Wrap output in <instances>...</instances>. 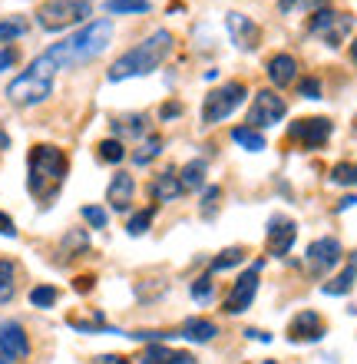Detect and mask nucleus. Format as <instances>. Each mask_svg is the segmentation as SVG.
<instances>
[{
    "mask_svg": "<svg viewBox=\"0 0 357 364\" xmlns=\"http://www.w3.org/2000/svg\"><path fill=\"white\" fill-rule=\"evenodd\" d=\"M113 43V23L109 20H93L83 30H77L73 37L60 40L47 50V57L53 60L57 70H70V67H83L89 60H97L103 50Z\"/></svg>",
    "mask_w": 357,
    "mask_h": 364,
    "instance_id": "nucleus-1",
    "label": "nucleus"
},
{
    "mask_svg": "<svg viewBox=\"0 0 357 364\" xmlns=\"http://www.w3.org/2000/svg\"><path fill=\"white\" fill-rule=\"evenodd\" d=\"M169 50H172V33L169 30H155L153 37H145L133 50H126L123 57L109 67V80L119 83V80H129V77H145V73L159 70V63L169 57Z\"/></svg>",
    "mask_w": 357,
    "mask_h": 364,
    "instance_id": "nucleus-2",
    "label": "nucleus"
},
{
    "mask_svg": "<svg viewBox=\"0 0 357 364\" xmlns=\"http://www.w3.org/2000/svg\"><path fill=\"white\" fill-rule=\"evenodd\" d=\"M67 176V156L57 146H33L30 153V192L40 199H50Z\"/></svg>",
    "mask_w": 357,
    "mask_h": 364,
    "instance_id": "nucleus-3",
    "label": "nucleus"
},
{
    "mask_svg": "<svg viewBox=\"0 0 357 364\" xmlns=\"http://www.w3.org/2000/svg\"><path fill=\"white\" fill-rule=\"evenodd\" d=\"M245 96H248V90H245V83H238V80L215 87L202 103V123H222V119H229V116L245 103Z\"/></svg>",
    "mask_w": 357,
    "mask_h": 364,
    "instance_id": "nucleus-4",
    "label": "nucleus"
},
{
    "mask_svg": "<svg viewBox=\"0 0 357 364\" xmlns=\"http://www.w3.org/2000/svg\"><path fill=\"white\" fill-rule=\"evenodd\" d=\"M89 17V0H47L37 10V23L43 30H67L70 23Z\"/></svg>",
    "mask_w": 357,
    "mask_h": 364,
    "instance_id": "nucleus-5",
    "label": "nucleus"
},
{
    "mask_svg": "<svg viewBox=\"0 0 357 364\" xmlns=\"http://www.w3.org/2000/svg\"><path fill=\"white\" fill-rule=\"evenodd\" d=\"M351 27H354V20L348 14H338V10H314V17H311L308 30L314 33L318 40H324L328 47H341L344 40H348Z\"/></svg>",
    "mask_w": 357,
    "mask_h": 364,
    "instance_id": "nucleus-6",
    "label": "nucleus"
},
{
    "mask_svg": "<svg viewBox=\"0 0 357 364\" xmlns=\"http://www.w3.org/2000/svg\"><path fill=\"white\" fill-rule=\"evenodd\" d=\"M285 113H288V106H285V100H281L275 90H258V93H255V103H251V109H248V126L251 129H268V126L281 123Z\"/></svg>",
    "mask_w": 357,
    "mask_h": 364,
    "instance_id": "nucleus-7",
    "label": "nucleus"
},
{
    "mask_svg": "<svg viewBox=\"0 0 357 364\" xmlns=\"http://www.w3.org/2000/svg\"><path fill=\"white\" fill-rule=\"evenodd\" d=\"M53 93V80L47 77H37V73H20L13 83L7 87V100L17 106H33V103H43L47 96Z\"/></svg>",
    "mask_w": 357,
    "mask_h": 364,
    "instance_id": "nucleus-8",
    "label": "nucleus"
},
{
    "mask_svg": "<svg viewBox=\"0 0 357 364\" xmlns=\"http://www.w3.org/2000/svg\"><path fill=\"white\" fill-rule=\"evenodd\" d=\"M331 119H324V116H311V119H298V123H291V139L295 143H301L304 149H318V146H324L331 139Z\"/></svg>",
    "mask_w": 357,
    "mask_h": 364,
    "instance_id": "nucleus-9",
    "label": "nucleus"
},
{
    "mask_svg": "<svg viewBox=\"0 0 357 364\" xmlns=\"http://www.w3.org/2000/svg\"><path fill=\"white\" fill-rule=\"evenodd\" d=\"M258 269H261V265L248 269L232 285V291L225 295V311H229V315H241V311H245V308L255 301V291H258Z\"/></svg>",
    "mask_w": 357,
    "mask_h": 364,
    "instance_id": "nucleus-10",
    "label": "nucleus"
},
{
    "mask_svg": "<svg viewBox=\"0 0 357 364\" xmlns=\"http://www.w3.org/2000/svg\"><path fill=\"white\" fill-rule=\"evenodd\" d=\"M0 355L7 361H20L30 355V338L20 321H0Z\"/></svg>",
    "mask_w": 357,
    "mask_h": 364,
    "instance_id": "nucleus-11",
    "label": "nucleus"
},
{
    "mask_svg": "<svg viewBox=\"0 0 357 364\" xmlns=\"http://www.w3.org/2000/svg\"><path fill=\"white\" fill-rule=\"evenodd\" d=\"M225 27H229V37H232V43L238 50H255L261 43V27L255 20L245 17V14H229Z\"/></svg>",
    "mask_w": 357,
    "mask_h": 364,
    "instance_id": "nucleus-12",
    "label": "nucleus"
},
{
    "mask_svg": "<svg viewBox=\"0 0 357 364\" xmlns=\"http://www.w3.org/2000/svg\"><path fill=\"white\" fill-rule=\"evenodd\" d=\"M341 262V242L338 239H318L308 245V269L328 272Z\"/></svg>",
    "mask_w": 357,
    "mask_h": 364,
    "instance_id": "nucleus-13",
    "label": "nucleus"
},
{
    "mask_svg": "<svg viewBox=\"0 0 357 364\" xmlns=\"http://www.w3.org/2000/svg\"><path fill=\"white\" fill-rule=\"evenodd\" d=\"M295 235H298V229H295V222H291L288 215H271V222H268V252L271 255H285V252L295 245Z\"/></svg>",
    "mask_w": 357,
    "mask_h": 364,
    "instance_id": "nucleus-14",
    "label": "nucleus"
},
{
    "mask_svg": "<svg viewBox=\"0 0 357 364\" xmlns=\"http://www.w3.org/2000/svg\"><path fill=\"white\" fill-rule=\"evenodd\" d=\"M288 338L291 341H321L324 338V318L318 311H301L288 325Z\"/></svg>",
    "mask_w": 357,
    "mask_h": 364,
    "instance_id": "nucleus-15",
    "label": "nucleus"
},
{
    "mask_svg": "<svg viewBox=\"0 0 357 364\" xmlns=\"http://www.w3.org/2000/svg\"><path fill=\"white\" fill-rule=\"evenodd\" d=\"M298 77V60L291 57V53H275L268 60V80L275 87H291Z\"/></svg>",
    "mask_w": 357,
    "mask_h": 364,
    "instance_id": "nucleus-16",
    "label": "nucleus"
},
{
    "mask_svg": "<svg viewBox=\"0 0 357 364\" xmlns=\"http://www.w3.org/2000/svg\"><path fill=\"white\" fill-rule=\"evenodd\" d=\"M133 192H136L133 176H129V173H116V176H113V182H109V189H106V199H109V205H113L116 212H123V209H129Z\"/></svg>",
    "mask_w": 357,
    "mask_h": 364,
    "instance_id": "nucleus-17",
    "label": "nucleus"
},
{
    "mask_svg": "<svg viewBox=\"0 0 357 364\" xmlns=\"http://www.w3.org/2000/svg\"><path fill=\"white\" fill-rule=\"evenodd\" d=\"M149 192H153L159 202H172L175 196H182V179L175 176V169H165V173H159V176L153 179Z\"/></svg>",
    "mask_w": 357,
    "mask_h": 364,
    "instance_id": "nucleus-18",
    "label": "nucleus"
},
{
    "mask_svg": "<svg viewBox=\"0 0 357 364\" xmlns=\"http://www.w3.org/2000/svg\"><path fill=\"white\" fill-rule=\"evenodd\" d=\"M143 364H199L189 351H169L163 345H153L143 355Z\"/></svg>",
    "mask_w": 357,
    "mask_h": 364,
    "instance_id": "nucleus-19",
    "label": "nucleus"
},
{
    "mask_svg": "<svg viewBox=\"0 0 357 364\" xmlns=\"http://www.w3.org/2000/svg\"><path fill=\"white\" fill-rule=\"evenodd\" d=\"M215 335H219V328L209 318H189L182 325V338H189V341H212Z\"/></svg>",
    "mask_w": 357,
    "mask_h": 364,
    "instance_id": "nucleus-20",
    "label": "nucleus"
},
{
    "mask_svg": "<svg viewBox=\"0 0 357 364\" xmlns=\"http://www.w3.org/2000/svg\"><path fill=\"white\" fill-rule=\"evenodd\" d=\"M17 291V265L10 259H0V305H7Z\"/></svg>",
    "mask_w": 357,
    "mask_h": 364,
    "instance_id": "nucleus-21",
    "label": "nucleus"
},
{
    "mask_svg": "<svg viewBox=\"0 0 357 364\" xmlns=\"http://www.w3.org/2000/svg\"><path fill=\"white\" fill-rule=\"evenodd\" d=\"M354 278H357V255L348 262V269L341 272L334 282H328V285H324V295H348L351 288H354Z\"/></svg>",
    "mask_w": 357,
    "mask_h": 364,
    "instance_id": "nucleus-22",
    "label": "nucleus"
},
{
    "mask_svg": "<svg viewBox=\"0 0 357 364\" xmlns=\"http://www.w3.org/2000/svg\"><path fill=\"white\" fill-rule=\"evenodd\" d=\"M232 139L238 146H245L248 153H261V149H265V136H261L258 129H251V126H235V129H232Z\"/></svg>",
    "mask_w": 357,
    "mask_h": 364,
    "instance_id": "nucleus-23",
    "label": "nucleus"
},
{
    "mask_svg": "<svg viewBox=\"0 0 357 364\" xmlns=\"http://www.w3.org/2000/svg\"><path fill=\"white\" fill-rule=\"evenodd\" d=\"M113 133H116V136H143L145 133V116L143 113L119 116L116 123H113Z\"/></svg>",
    "mask_w": 357,
    "mask_h": 364,
    "instance_id": "nucleus-24",
    "label": "nucleus"
},
{
    "mask_svg": "<svg viewBox=\"0 0 357 364\" xmlns=\"http://www.w3.org/2000/svg\"><path fill=\"white\" fill-rule=\"evenodd\" d=\"M179 179H182V189H202L205 163H202V159H192L189 166H182V173H179Z\"/></svg>",
    "mask_w": 357,
    "mask_h": 364,
    "instance_id": "nucleus-25",
    "label": "nucleus"
},
{
    "mask_svg": "<svg viewBox=\"0 0 357 364\" xmlns=\"http://www.w3.org/2000/svg\"><path fill=\"white\" fill-rule=\"evenodd\" d=\"M57 298H60V291L53 285H37L33 291H30V305L33 308H53L57 305Z\"/></svg>",
    "mask_w": 357,
    "mask_h": 364,
    "instance_id": "nucleus-26",
    "label": "nucleus"
},
{
    "mask_svg": "<svg viewBox=\"0 0 357 364\" xmlns=\"http://www.w3.org/2000/svg\"><path fill=\"white\" fill-rule=\"evenodd\" d=\"M109 14H145L149 0H106Z\"/></svg>",
    "mask_w": 357,
    "mask_h": 364,
    "instance_id": "nucleus-27",
    "label": "nucleus"
},
{
    "mask_svg": "<svg viewBox=\"0 0 357 364\" xmlns=\"http://www.w3.org/2000/svg\"><path fill=\"white\" fill-rule=\"evenodd\" d=\"M97 153H99V159H103V163H123L126 149H123V143H119V139H103V143L97 146Z\"/></svg>",
    "mask_w": 357,
    "mask_h": 364,
    "instance_id": "nucleus-28",
    "label": "nucleus"
},
{
    "mask_svg": "<svg viewBox=\"0 0 357 364\" xmlns=\"http://www.w3.org/2000/svg\"><path fill=\"white\" fill-rule=\"evenodd\" d=\"M23 33H27V20L10 17L0 23V43H4V40H17V37H23Z\"/></svg>",
    "mask_w": 357,
    "mask_h": 364,
    "instance_id": "nucleus-29",
    "label": "nucleus"
},
{
    "mask_svg": "<svg viewBox=\"0 0 357 364\" xmlns=\"http://www.w3.org/2000/svg\"><path fill=\"white\" fill-rule=\"evenodd\" d=\"M159 149H163V139H159V136H149V139L143 143V149H139L133 159H136L139 166H145L149 159H155V156H159Z\"/></svg>",
    "mask_w": 357,
    "mask_h": 364,
    "instance_id": "nucleus-30",
    "label": "nucleus"
},
{
    "mask_svg": "<svg viewBox=\"0 0 357 364\" xmlns=\"http://www.w3.org/2000/svg\"><path fill=\"white\" fill-rule=\"evenodd\" d=\"M331 179L341 182V186H357V166L354 163H341L331 169Z\"/></svg>",
    "mask_w": 357,
    "mask_h": 364,
    "instance_id": "nucleus-31",
    "label": "nucleus"
},
{
    "mask_svg": "<svg viewBox=\"0 0 357 364\" xmlns=\"http://www.w3.org/2000/svg\"><path fill=\"white\" fill-rule=\"evenodd\" d=\"M153 215H155L153 209H143V212H136L133 219H129V225H126V229H129V235H143V232L149 229V225H153Z\"/></svg>",
    "mask_w": 357,
    "mask_h": 364,
    "instance_id": "nucleus-32",
    "label": "nucleus"
},
{
    "mask_svg": "<svg viewBox=\"0 0 357 364\" xmlns=\"http://www.w3.org/2000/svg\"><path fill=\"white\" fill-rule=\"evenodd\" d=\"M241 259H245V252H241V249H229V252H222V255H219V259L212 262V272L232 269V265H238Z\"/></svg>",
    "mask_w": 357,
    "mask_h": 364,
    "instance_id": "nucleus-33",
    "label": "nucleus"
},
{
    "mask_svg": "<svg viewBox=\"0 0 357 364\" xmlns=\"http://www.w3.org/2000/svg\"><path fill=\"white\" fill-rule=\"evenodd\" d=\"M328 4V0H278V7L285 10V14H291V10H321Z\"/></svg>",
    "mask_w": 357,
    "mask_h": 364,
    "instance_id": "nucleus-34",
    "label": "nucleus"
},
{
    "mask_svg": "<svg viewBox=\"0 0 357 364\" xmlns=\"http://www.w3.org/2000/svg\"><path fill=\"white\" fill-rule=\"evenodd\" d=\"M83 219H87L93 229H106V212L99 209V205H87V209H83Z\"/></svg>",
    "mask_w": 357,
    "mask_h": 364,
    "instance_id": "nucleus-35",
    "label": "nucleus"
},
{
    "mask_svg": "<svg viewBox=\"0 0 357 364\" xmlns=\"http://www.w3.org/2000/svg\"><path fill=\"white\" fill-rule=\"evenodd\" d=\"M192 298L195 301H209L212 298V278H199L192 285Z\"/></svg>",
    "mask_w": 357,
    "mask_h": 364,
    "instance_id": "nucleus-36",
    "label": "nucleus"
},
{
    "mask_svg": "<svg viewBox=\"0 0 357 364\" xmlns=\"http://www.w3.org/2000/svg\"><path fill=\"white\" fill-rule=\"evenodd\" d=\"M301 96H304V100H318V96H321V83H318V77H308L304 83H301Z\"/></svg>",
    "mask_w": 357,
    "mask_h": 364,
    "instance_id": "nucleus-37",
    "label": "nucleus"
},
{
    "mask_svg": "<svg viewBox=\"0 0 357 364\" xmlns=\"http://www.w3.org/2000/svg\"><path fill=\"white\" fill-rule=\"evenodd\" d=\"M13 63H17V50H13V47H4V50H0V73H4V70H10Z\"/></svg>",
    "mask_w": 357,
    "mask_h": 364,
    "instance_id": "nucleus-38",
    "label": "nucleus"
},
{
    "mask_svg": "<svg viewBox=\"0 0 357 364\" xmlns=\"http://www.w3.org/2000/svg\"><path fill=\"white\" fill-rule=\"evenodd\" d=\"M0 235H10V239L17 235V229H13V219H10L7 212H0Z\"/></svg>",
    "mask_w": 357,
    "mask_h": 364,
    "instance_id": "nucleus-39",
    "label": "nucleus"
},
{
    "mask_svg": "<svg viewBox=\"0 0 357 364\" xmlns=\"http://www.w3.org/2000/svg\"><path fill=\"white\" fill-rule=\"evenodd\" d=\"M97 364H129V361H126V358H119V355H99Z\"/></svg>",
    "mask_w": 357,
    "mask_h": 364,
    "instance_id": "nucleus-40",
    "label": "nucleus"
},
{
    "mask_svg": "<svg viewBox=\"0 0 357 364\" xmlns=\"http://www.w3.org/2000/svg\"><path fill=\"white\" fill-rule=\"evenodd\" d=\"M179 113H182V106H179V103H165L163 106V116H165V119H169V116H179Z\"/></svg>",
    "mask_w": 357,
    "mask_h": 364,
    "instance_id": "nucleus-41",
    "label": "nucleus"
},
{
    "mask_svg": "<svg viewBox=\"0 0 357 364\" xmlns=\"http://www.w3.org/2000/svg\"><path fill=\"white\" fill-rule=\"evenodd\" d=\"M89 288H93V278H89V275L77 278V291H89Z\"/></svg>",
    "mask_w": 357,
    "mask_h": 364,
    "instance_id": "nucleus-42",
    "label": "nucleus"
},
{
    "mask_svg": "<svg viewBox=\"0 0 357 364\" xmlns=\"http://www.w3.org/2000/svg\"><path fill=\"white\" fill-rule=\"evenodd\" d=\"M265 364H275V361H265Z\"/></svg>",
    "mask_w": 357,
    "mask_h": 364,
    "instance_id": "nucleus-43",
    "label": "nucleus"
}]
</instances>
